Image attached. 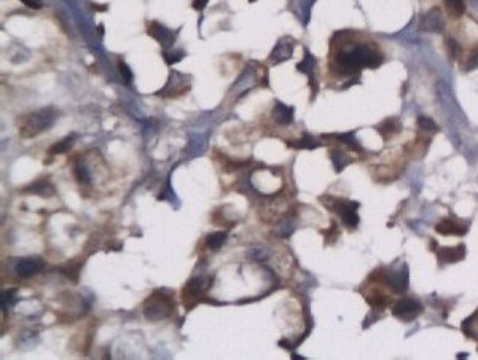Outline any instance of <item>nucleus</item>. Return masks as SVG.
I'll list each match as a JSON object with an SVG mask.
<instances>
[{"instance_id":"9d476101","label":"nucleus","mask_w":478,"mask_h":360,"mask_svg":"<svg viewBox=\"0 0 478 360\" xmlns=\"http://www.w3.org/2000/svg\"><path fill=\"white\" fill-rule=\"evenodd\" d=\"M466 246L464 244H459L456 247H440L437 250V258L440 265H451V263H458L462 262L466 258Z\"/></svg>"},{"instance_id":"ddd939ff","label":"nucleus","mask_w":478,"mask_h":360,"mask_svg":"<svg viewBox=\"0 0 478 360\" xmlns=\"http://www.w3.org/2000/svg\"><path fill=\"white\" fill-rule=\"evenodd\" d=\"M273 118L281 126L290 124L294 121V109L278 100V102H274V107H273Z\"/></svg>"},{"instance_id":"a211bd4d","label":"nucleus","mask_w":478,"mask_h":360,"mask_svg":"<svg viewBox=\"0 0 478 360\" xmlns=\"http://www.w3.org/2000/svg\"><path fill=\"white\" fill-rule=\"evenodd\" d=\"M330 137H333L337 142H343V143H346L347 147H349L351 150H354V152H362V147L359 145V142H357V139L354 137V134H351V133H346V134H328Z\"/></svg>"},{"instance_id":"423d86ee","label":"nucleus","mask_w":478,"mask_h":360,"mask_svg":"<svg viewBox=\"0 0 478 360\" xmlns=\"http://www.w3.org/2000/svg\"><path fill=\"white\" fill-rule=\"evenodd\" d=\"M147 32L150 37H153L159 45H161L164 50L171 48L176 41V32H172L171 29H168L166 26L159 24L158 21H152L147 26Z\"/></svg>"},{"instance_id":"bb28decb","label":"nucleus","mask_w":478,"mask_h":360,"mask_svg":"<svg viewBox=\"0 0 478 360\" xmlns=\"http://www.w3.org/2000/svg\"><path fill=\"white\" fill-rule=\"evenodd\" d=\"M446 48H448V53H450V57H453V59H456L458 54L461 53V48L454 38H446Z\"/></svg>"},{"instance_id":"6e6552de","label":"nucleus","mask_w":478,"mask_h":360,"mask_svg":"<svg viewBox=\"0 0 478 360\" xmlns=\"http://www.w3.org/2000/svg\"><path fill=\"white\" fill-rule=\"evenodd\" d=\"M188 88H190V84H185V77L177 74V72H172V74L169 75L168 83L164 84V88L158 93V96L176 97V96H180V94L186 93Z\"/></svg>"},{"instance_id":"4468645a","label":"nucleus","mask_w":478,"mask_h":360,"mask_svg":"<svg viewBox=\"0 0 478 360\" xmlns=\"http://www.w3.org/2000/svg\"><path fill=\"white\" fill-rule=\"evenodd\" d=\"M23 193H27V195H38V196H53L54 195V186L48 182V180H45V179H41V180H38V182H35V183H32V185H29L27 188H24L23 190Z\"/></svg>"},{"instance_id":"dca6fc26","label":"nucleus","mask_w":478,"mask_h":360,"mask_svg":"<svg viewBox=\"0 0 478 360\" xmlns=\"http://www.w3.org/2000/svg\"><path fill=\"white\" fill-rule=\"evenodd\" d=\"M287 145L292 147V149H308V150H313V149L321 147V142L316 140V139H314L313 136H309V134H305V136H303L301 139H298V140L287 142Z\"/></svg>"},{"instance_id":"aec40b11","label":"nucleus","mask_w":478,"mask_h":360,"mask_svg":"<svg viewBox=\"0 0 478 360\" xmlns=\"http://www.w3.org/2000/svg\"><path fill=\"white\" fill-rule=\"evenodd\" d=\"M226 241V233L225 231H215V233H211L207 236V247L212 249V250H219Z\"/></svg>"},{"instance_id":"2f4dec72","label":"nucleus","mask_w":478,"mask_h":360,"mask_svg":"<svg viewBox=\"0 0 478 360\" xmlns=\"http://www.w3.org/2000/svg\"><path fill=\"white\" fill-rule=\"evenodd\" d=\"M249 2H255V0H249Z\"/></svg>"},{"instance_id":"c756f323","label":"nucleus","mask_w":478,"mask_h":360,"mask_svg":"<svg viewBox=\"0 0 478 360\" xmlns=\"http://www.w3.org/2000/svg\"><path fill=\"white\" fill-rule=\"evenodd\" d=\"M207 2H209V0H193V8L198 10V11H202L206 8Z\"/></svg>"},{"instance_id":"f03ea898","label":"nucleus","mask_w":478,"mask_h":360,"mask_svg":"<svg viewBox=\"0 0 478 360\" xmlns=\"http://www.w3.org/2000/svg\"><path fill=\"white\" fill-rule=\"evenodd\" d=\"M57 117V113L54 109L48 107V109H40L37 112L27 113L24 117H21L18 120L19 124V134L23 137H34L43 131H47L48 128L53 126L54 120Z\"/></svg>"},{"instance_id":"5701e85b","label":"nucleus","mask_w":478,"mask_h":360,"mask_svg":"<svg viewBox=\"0 0 478 360\" xmlns=\"http://www.w3.org/2000/svg\"><path fill=\"white\" fill-rule=\"evenodd\" d=\"M418 128L424 133H437L439 131V126L433 123V120H430L429 117H424V115L418 117Z\"/></svg>"},{"instance_id":"c85d7f7f","label":"nucleus","mask_w":478,"mask_h":360,"mask_svg":"<svg viewBox=\"0 0 478 360\" xmlns=\"http://www.w3.org/2000/svg\"><path fill=\"white\" fill-rule=\"evenodd\" d=\"M21 2H23L26 7L32 8V10H40V8H41V2H40V0H21Z\"/></svg>"},{"instance_id":"f8f14e48","label":"nucleus","mask_w":478,"mask_h":360,"mask_svg":"<svg viewBox=\"0 0 478 360\" xmlns=\"http://www.w3.org/2000/svg\"><path fill=\"white\" fill-rule=\"evenodd\" d=\"M421 29L427 32H442L445 29L442 11L439 8H432L430 11H427L421 19Z\"/></svg>"},{"instance_id":"4be33fe9","label":"nucleus","mask_w":478,"mask_h":360,"mask_svg":"<svg viewBox=\"0 0 478 360\" xmlns=\"http://www.w3.org/2000/svg\"><path fill=\"white\" fill-rule=\"evenodd\" d=\"M330 156H331L333 164H335V169H337L338 172H340V171H343V169L346 167V164L351 161L349 158H347L343 152H338V150H331Z\"/></svg>"},{"instance_id":"393cba45","label":"nucleus","mask_w":478,"mask_h":360,"mask_svg":"<svg viewBox=\"0 0 478 360\" xmlns=\"http://www.w3.org/2000/svg\"><path fill=\"white\" fill-rule=\"evenodd\" d=\"M74 172H75V177L78 182H85V183L90 182V174H88V169H86L85 164H77Z\"/></svg>"},{"instance_id":"412c9836","label":"nucleus","mask_w":478,"mask_h":360,"mask_svg":"<svg viewBox=\"0 0 478 360\" xmlns=\"http://www.w3.org/2000/svg\"><path fill=\"white\" fill-rule=\"evenodd\" d=\"M445 4H446L448 10H450V13L456 18L461 16V14H464V11H466L464 0H445Z\"/></svg>"},{"instance_id":"b1692460","label":"nucleus","mask_w":478,"mask_h":360,"mask_svg":"<svg viewBox=\"0 0 478 360\" xmlns=\"http://www.w3.org/2000/svg\"><path fill=\"white\" fill-rule=\"evenodd\" d=\"M163 57L168 66H172V64H177L179 61L183 59V53L182 51H168L164 50L163 51Z\"/></svg>"},{"instance_id":"f3484780","label":"nucleus","mask_w":478,"mask_h":360,"mask_svg":"<svg viewBox=\"0 0 478 360\" xmlns=\"http://www.w3.org/2000/svg\"><path fill=\"white\" fill-rule=\"evenodd\" d=\"M314 66H316V57L309 51H305V57H303V61H300L297 64V70L303 72V74H306L309 77H314L313 75Z\"/></svg>"},{"instance_id":"9b49d317","label":"nucleus","mask_w":478,"mask_h":360,"mask_svg":"<svg viewBox=\"0 0 478 360\" xmlns=\"http://www.w3.org/2000/svg\"><path fill=\"white\" fill-rule=\"evenodd\" d=\"M292 54H294V41L288 37H284L276 43V47L273 48V51L269 54V59L274 64H281L287 59H290Z\"/></svg>"},{"instance_id":"0eeeda50","label":"nucleus","mask_w":478,"mask_h":360,"mask_svg":"<svg viewBox=\"0 0 478 360\" xmlns=\"http://www.w3.org/2000/svg\"><path fill=\"white\" fill-rule=\"evenodd\" d=\"M435 231L443 236H464L469 231V223H464L454 217H448L437 223Z\"/></svg>"},{"instance_id":"7c9ffc66","label":"nucleus","mask_w":478,"mask_h":360,"mask_svg":"<svg viewBox=\"0 0 478 360\" xmlns=\"http://www.w3.org/2000/svg\"><path fill=\"white\" fill-rule=\"evenodd\" d=\"M469 354H458V358H467Z\"/></svg>"},{"instance_id":"cd10ccee","label":"nucleus","mask_w":478,"mask_h":360,"mask_svg":"<svg viewBox=\"0 0 478 360\" xmlns=\"http://www.w3.org/2000/svg\"><path fill=\"white\" fill-rule=\"evenodd\" d=\"M118 70H120V74H121L123 80H124L126 83H131V80H133V72H131V69L128 67V64L123 62V61H120V62H118Z\"/></svg>"},{"instance_id":"6ab92c4d","label":"nucleus","mask_w":478,"mask_h":360,"mask_svg":"<svg viewBox=\"0 0 478 360\" xmlns=\"http://www.w3.org/2000/svg\"><path fill=\"white\" fill-rule=\"evenodd\" d=\"M72 145H74V137H66L59 142H56L54 145H51L48 149V153L50 155H63V153H67Z\"/></svg>"},{"instance_id":"1a4fd4ad","label":"nucleus","mask_w":478,"mask_h":360,"mask_svg":"<svg viewBox=\"0 0 478 360\" xmlns=\"http://www.w3.org/2000/svg\"><path fill=\"white\" fill-rule=\"evenodd\" d=\"M43 260L37 257H26V258H21L18 260L16 266H14V271H16V274L23 279H27V278H32L35 276L37 272L41 271L43 268Z\"/></svg>"},{"instance_id":"20e7f679","label":"nucleus","mask_w":478,"mask_h":360,"mask_svg":"<svg viewBox=\"0 0 478 360\" xmlns=\"http://www.w3.org/2000/svg\"><path fill=\"white\" fill-rule=\"evenodd\" d=\"M328 207L331 210H335L337 214H340L341 222L344 223L346 228L354 229L359 225V215H357L359 203H356V201L333 199V204H328Z\"/></svg>"},{"instance_id":"7ed1b4c3","label":"nucleus","mask_w":478,"mask_h":360,"mask_svg":"<svg viewBox=\"0 0 478 360\" xmlns=\"http://www.w3.org/2000/svg\"><path fill=\"white\" fill-rule=\"evenodd\" d=\"M174 311V300L161 292H153L149 300L146 301V308H143V314L150 322L163 321L172 314Z\"/></svg>"},{"instance_id":"39448f33","label":"nucleus","mask_w":478,"mask_h":360,"mask_svg":"<svg viewBox=\"0 0 478 360\" xmlns=\"http://www.w3.org/2000/svg\"><path fill=\"white\" fill-rule=\"evenodd\" d=\"M424 311V306L419 303L418 300H413V298H402L399 300L397 303L394 305L392 308V315L400 321H405V322H411L414 321L419 314Z\"/></svg>"},{"instance_id":"f257e3e1","label":"nucleus","mask_w":478,"mask_h":360,"mask_svg":"<svg viewBox=\"0 0 478 360\" xmlns=\"http://www.w3.org/2000/svg\"><path fill=\"white\" fill-rule=\"evenodd\" d=\"M383 62V56L368 47L356 45L352 48H344L337 54L335 67L341 74H357L362 69H376Z\"/></svg>"},{"instance_id":"a878e982","label":"nucleus","mask_w":478,"mask_h":360,"mask_svg":"<svg viewBox=\"0 0 478 360\" xmlns=\"http://www.w3.org/2000/svg\"><path fill=\"white\" fill-rule=\"evenodd\" d=\"M14 298H16V290H14V289L2 292V306H4V309L14 303Z\"/></svg>"},{"instance_id":"2eb2a0df","label":"nucleus","mask_w":478,"mask_h":360,"mask_svg":"<svg viewBox=\"0 0 478 360\" xmlns=\"http://www.w3.org/2000/svg\"><path fill=\"white\" fill-rule=\"evenodd\" d=\"M400 121L397 118H386L381 124L376 126V131H378L384 140H387L389 137H392L394 134H397L400 131Z\"/></svg>"}]
</instances>
